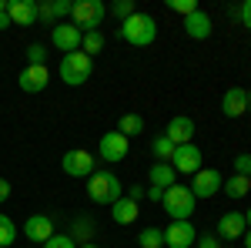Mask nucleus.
I'll list each match as a JSON object with an SVG mask.
<instances>
[{
	"label": "nucleus",
	"mask_w": 251,
	"mask_h": 248,
	"mask_svg": "<svg viewBox=\"0 0 251 248\" xmlns=\"http://www.w3.org/2000/svg\"><path fill=\"white\" fill-rule=\"evenodd\" d=\"M117 131L131 141V134H141V131H144V117H141V114H124L121 121H117Z\"/></svg>",
	"instance_id": "5701e85b"
},
{
	"label": "nucleus",
	"mask_w": 251,
	"mask_h": 248,
	"mask_svg": "<svg viewBox=\"0 0 251 248\" xmlns=\"http://www.w3.org/2000/svg\"><path fill=\"white\" fill-rule=\"evenodd\" d=\"M60 168L71 178H91L97 171V158L91 151H84V148H74V151H67L60 158Z\"/></svg>",
	"instance_id": "423d86ee"
},
{
	"label": "nucleus",
	"mask_w": 251,
	"mask_h": 248,
	"mask_svg": "<svg viewBox=\"0 0 251 248\" xmlns=\"http://www.w3.org/2000/svg\"><path fill=\"white\" fill-rule=\"evenodd\" d=\"M50 30H54V47H57L60 54H74V51H80V37H84V34H80L74 24H54Z\"/></svg>",
	"instance_id": "4468645a"
},
{
	"label": "nucleus",
	"mask_w": 251,
	"mask_h": 248,
	"mask_svg": "<svg viewBox=\"0 0 251 248\" xmlns=\"http://www.w3.org/2000/svg\"><path fill=\"white\" fill-rule=\"evenodd\" d=\"M168 7H171L174 14H184V17H191L194 10H201L198 0H168Z\"/></svg>",
	"instance_id": "c85d7f7f"
},
{
	"label": "nucleus",
	"mask_w": 251,
	"mask_h": 248,
	"mask_svg": "<svg viewBox=\"0 0 251 248\" xmlns=\"http://www.w3.org/2000/svg\"><path fill=\"white\" fill-rule=\"evenodd\" d=\"M47 81H50V71H47V64H27L24 71H20L17 84L24 94H40L44 87H47Z\"/></svg>",
	"instance_id": "9d476101"
},
{
	"label": "nucleus",
	"mask_w": 251,
	"mask_h": 248,
	"mask_svg": "<svg viewBox=\"0 0 251 248\" xmlns=\"http://www.w3.org/2000/svg\"><path fill=\"white\" fill-rule=\"evenodd\" d=\"M137 215H141V211H137V201H131L127 194H124V198H117L114 205H111V218H114L117 225H134Z\"/></svg>",
	"instance_id": "412c9836"
},
{
	"label": "nucleus",
	"mask_w": 251,
	"mask_h": 248,
	"mask_svg": "<svg viewBox=\"0 0 251 248\" xmlns=\"http://www.w3.org/2000/svg\"><path fill=\"white\" fill-rule=\"evenodd\" d=\"M238 14H241V24L251 30V0H245V3H241V10H238Z\"/></svg>",
	"instance_id": "f704fd0d"
},
{
	"label": "nucleus",
	"mask_w": 251,
	"mask_h": 248,
	"mask_svg": "<svg viewBox=\"0 0 251 248\" xmlns=\"http://www.w3.org/2000/svg\"><path fill=\"white\" fill-rule=\"evenodd\" d=\"M0 14H7V0H0Z\"/></svg>",
	"instance_id": "79ce46f5"
},
{
	"label": "nucleus",
	"mask_w": 251,
	"mask_h": 248,
	"mask_svg": "<svg viewBox=\"0 0 251 248\" xmlns=\"http://www.w3.org/2000/svg\"><path fill=\"white\" fill-rule=\"evenodd\" d=\"M241 242H245V248H251V228L245 231V235H241Z\"/></svg>",
	"instance_id": "ea45409f"
},
{
	"label": "nucleus",
	"mask_w": 251,
	"mask_h": 248,
	"mask_svg": "<svg viewBox=\"0 0 251 248\" xmlns=\"http://www.w3.org/2000/svg\"><path fill=\"white\" fill-rule=\"evenodd\" d=\"M218 238H228V242H241V235L248 231L245 225V211H225L221 218H218Z\"/></svg>",
	"instance_id": "f8f14e48"
},
{
	"label": "nucleus",
	"mask_w": 251,
	"mask_h": 248,
	"mask_svg": "<svg viewBox=\"0 0 251 248\" xmlns=\"http://www.w3.org/2000/svg\"><path fill=\"white\" fill-rule=\"evenodd\" d=\"M191 194L194 198H214L218 191L225 188V178H221V171L218 168H201L198 174H191Z\"/></svg>",
	"instance_id": "6e6552de"
},
{
	"label": "nucleus",
	"mask_w": 251,
	"mask_h": 248,
	"mask_svg": "<svg viewBox=\"0 0 251 248\" xmlns=\"http://www.w3.org/2000/svg\"><path fill=\"white\" fill-rule=\"evenodd\" d=\"M144 194H148L151 201H157V205H161V198H164V191H161V188H148V191H144Z\"/></svg>",
	"instance_id": "4c0bfd02"
},
{
	"label": "nucleus",
	"mask_w": 251,
	"mask_h": 248,
	"mask_svg": "<svg viewBox=\"0 0 251 248\" xmlns=\"http://www.w3.org/2000/svg\"><path fill=\"white\" fill-rule=\"evenodd\" d=\"M201 161H204V158H201V148L191 141V144H177V148H174V158L168 161V165H171L177 174H198L201 168H204Z\"/></svg>",
	"instance_id": "0eeeda50"
},
{
	"label": "nucleus",
	"mask_w": 251,
	"mask_h": 248,
	"mask_svg": "<svg viewBox=\"0 0 251 248\" xmlns=\"http://www.w3.org/2000/svg\"><path fill=\"white\" fill-rule=\"evenodd\" d=\"M87 198L94 201V205H114L117 198H124V185H121V178L114 171H94L87 178Z\"/></svg>",
	"instance_id": "f03ea898"
},
{
	"label": "nucleus",
	"mask_w": 251,
	"mask_h": 248,
	"mask_svg": "<svg viewBox=\"0 0 251 248\" xmlns=\"http://www.w3.org/2000/svg\"><path fill=\"white\" fill-rule=\"evenodd\" d=\"M57 231H54V221H50V215H30L27 221H24V238L27 242H47V238H54Z\"/></svg>",
	"instance_id": "ddd939ff"
},
{
	"label": "nucleus",
	"mask_w": 251,
	"mask_h": 248,
	"mask_svg": "<svg viewBox=\"0 0 251 248\" xmlns=\"http://www.w3.org/2000/svg\"><path fill=\"white\" fill-rule=\"evenodd\" d=\"M7 198H10V181H3V178H0V205H3Z\"/></svg>",
	"instance_id": "e433bc0d"
},
{
	"label": "nucleus",
	"mask_w": 251,
	"mask_h": 248,
	"mask_svg": "<svg viewBox=\"0 0 251 248\" xmlns=\"http://www.w3.org/2000/svg\"><path fill=\"white\" fill-rule=\"evenodd\" d=\"M47 60V47L44 44H30L27 47V64H44Z\"/></svg>",
	"instance_id": "2f4dec72"
},
{
	"label": "nucleus",
	"mask_w": 251,
	"mask_h": 248,
	"mask_svg": "<svg viewBox=\"0 0 251 248\" xmlns=\"http://www.w3.org/2000/svg\"><path fill=\"white\" fill-rule=\"evenodd\" d=\"M245 225H248V228H251V208L245 211Z\"/></svg>",
	"instance_id": "a19ab883"
},
{
	"label": "nucleus",
	"mask_w": 251,
	"mask_h": 248,
	"mask_svg": "<svg viewBox=\"0 0 251 248\" xmlns=\"http://www.w3.org/2000/svg\"><path fill=\"white\" fill-rule=\"evenodd\" d=\"M248 111V91L245 87H228L221 97V114L225 117H241Z\"/></svg>",
	"instance_id": "dca6fc26"
},
{
	"label": "nucleus",
	"mask_w": 251,
	"mask_h": 248,
	"mask_svg": "<svg viewBox=\"0 0 251 248\" xmlns=\"http://www.w3.org/2000/svg\"><path fill=\"white\" fill-rule=\"evenodd\" d=\"M137 245H141V248H161V245H164V231L154 228V225L144 228L141 235H137Z\"/></svg>",
	"instance_id": "bb28decb"
},
{
	"label": "nucleus",
	"mask_w": 251,
	"mask_h": 248,
	"mask_svg": "<svg viewBox=\"0 0 251 248\" xmlns=\"http://www.w3.org/2000/svg\"><path fill=\"white\" fill-rule=\"evenodd\" d=\"M198 242V231H194L191 221H171L164 228V245L168 248H194Z\"/></svg>",
	"instance_id": "9b49d317"
},
{
	"label": "nucleus",
	"mask_w": 251,
	"mask_h": 248,
	"mask_svg": "<svg viewBox=\"0 0 251 248\" xmlns=\"http://www.w3.org/2000/svg\"><path fill=\"white\" fill-rule=\"evenodd\" d=\"M168 138H171L174 144H191V138H194V121L188 114H177L168 121Z\"/></svg>",
	"instance_id": "a211bd4d"
},
{
	"label": "nucleus",
	"mask_w": 251,
	"mask_h": 248,
	"mask_svg": "<svg viewBox=\"0 0 251 248\" xmlns=\"http://www.w3.org/2000/svg\"><path fill=\"white\" fill-rule=\"evenodd\" d=\"M71 17H74V27H77L80 34L97 30L104 24V17H107V3L104 0H77L74 10H71Z\"/></svg>",
	"instance_id": "39448f33"
},
{
	"label": "nucleus",
	"mask_w": 251,
	"mask_h": 248,
	"mask_svg": "<svg viewBox=\"0 0 251 248\" xmlns=\"http://www.w3.org/2000/svg\"><path fill=\"white\" fill-rule=\"evenodd\" d=\"M127 198H131V201H141V198H144V188H141V185L127 188Z\"/></svg>",
	"instance_id": "c9c22d12"
},
{
	"label": "nucleus",
	"mask_w": 251,
	"mask_h": 248,
	"mask_svg": "<svg viewBox=\"0 0 251 248\" xmlns=\"http://www.w3.org/2000/svg\"><path fill=\"white\" fill-rule=\"evenodd\" d=\"M184 34L191 40H208L214 34V24H211V17L204 14V10H194L191 17H184Z\"/></svg>",
	"instance_id": "f3484780"
},
{
	"label": "nucleus",
	"mask_w": 251,
	"mask_h": 248,
	"mask_svg": "<svg viewBox=\"0 0 251 248\" xmlns=\"http://www.w3.org/2000/svg\"><path fill=\"white\" fill-rule=\"evenodd\" d=\"M80 51L91 57V54H100L104 51V34L100 30H87L84 37H80Z\"/></svg>",
	"instance_id": "393cba45"
},
{
	"label": "nucleus",
	"mask_w": 251,
	"mask_h": 248,
	"mask_svg": "<svg viewBox=\"0 0 251 248\" xmlns=\"http://www.w3.org/2000/svg\"><path fill=\"white\" fill-rule=\"evenodd\" d=\"M194 205H198V198L191 194L188 185H171L161 198V208H164V215H171V221H191Z\"/></svg>",
	"instance_id": "20e7f679"
},
{
	"label": "nucleus",
	"mask_w": 251,
	"mask_h": 248,
	"mask_svg": "<svg viewBox=\"0 0 251 248\" xmlns=\"http://www.w3.org/2000/svg\"><path fill=\"white\" fill-rule=\"evenodd\" d=\"M148 181H151V188L168 191L171 185H177V171H174L168 161H154V165H151V171H148Z\"/></svg>",
	"instance_id": "aec40b11"
},
{
	"label": "nucleus",
	"mask_w": 251,
	"mask_h": 248,
	"mask_svg": "<svg viewBox=\"0 0 251 248\" xmlns=\"http://www.w3.org/2000/svg\"><path fill=\"white\" fill-rule=\"evenodd\" d=\"M17 242V225H14V218L10 215H0V248L14 245Z\"/></svg>",
	"instance_id": "a878e982"
},
{
	"label": "nucleus",
	"mask_w": 251,
	"mask_h": 248,
	"mask_svg": "<svg viewBox=\"0 0 251 248\" xmlns=\"http://www.w3.org/2000/svg\"><path fill=\"white\" fill-rule=\"evenodd\" d=\"M7 27H10V17H7V14H0V30H7Z\"/></svg>",
	"instance_id": "58836bf2"
},
{
	"label": "nucleus",
	"mask_w": 251,
	"mask_h": 248,
	"mask_svg": "<svg viewBox=\"0 0 251 248\" xmlns=\"http://www.w3.org/2000/svg\"><path fill=\"white\" fill-rule=\"evenodd\" d=\"M111 14L121 17V24H124L127 17H134V14H137V7H134V0H117L114 7H111Z\"/></svg>",
	"instance_id": "cd10ccee"
},
{
	"label": "nucleus",
	"mask_w": 251,
	"mask_h": 248,
	"mask_svg": "<svg viewBox=\"0 0 251 248\" xmlns=\"http://www.w3.org/2000/svg\"><path fill=\"white\" fill-rule=\"evenodd\" d=\"M174 148H177V144H174L168 134H161V138H154V141H151V151H154L157 161H171V158H174Z\"/></svg>",
	"instance_id": "b1692460"
},
{
	"label": "nucleus",
	"mask_w": 251,
	"mask_h": 248,
	"mask_svg": "<svg viewBox=\"0 0 251 248\" xmlns=\"http://www.w3.org/2000/svg\"><path fill=\"white\" fill-rule=\"evenodd\" d=\"M77 248H97V245H94V242H84V245H77Z\"/></svg>",
	"instance_id": "37998d69"
},
{
	"label": "nucleus",
	"mask_w": 251,
	"mask_h": 248,
	"mask_svg": "<svg viewBox=\"0 0 251 248\" xmlns=\"http://www.w3.org/2000/svg\"><path fill=\"white\" fill-rule=\"evenodd\" d=\"M91 235H94V225H91V221H87V218H80V221H74V235H71V238H74V242H91Z\"/></svg>",
	"instance_id": "c756f323"
},
{
	"label": "nucleus",
	"mask_w": 251,
	"mask_h": 248,
	"mask_svg": "<svg viewBox=\"0 0 251 248\" xmlns=\"http://www.w3.org/2000/svg\"><path fill=\"white\" fill-rule=\"evenodd\" d=\"M127 151H131V141L121 131H107L100 138V144H97V158L100 161H124Z\"/></svg>",
	"instance_id": "1a4fd4ad"
},
{
	"label": "nucleus",
	"mask_w": 251,
	"mask_h": 248,
	"mask_svg": "<svg viewBox=\"0 0 251 248\" xmlns=\"http://www.w3.org/2000/svg\"><path fill=\"white\" fill-rule=\"evenodd\" d=\"M117 37L127 40V44H134V47H148V44L157 40V20L151 17V14H141V10H137L134 17H127L124 24H121Z\"/></svg>",
	"instance_id": "f257e3e1"
},
{
	"label": "nucleus",
	"mask_w": 251,
	"mask_h": 248,
	"mask_svg": "<svg viewBox=\"0 0 251 248\" xmlns=\"http://www.w3.org/2000/svg\"><path fill=\"white\" fill-rule=\"evenodd\" d=\"M57 74H60V81H64L67 87H80V84H87L91 74H94V57H87L84 51L64 54V57H60Z\"/></svg>",
	"instance_id": "7ed1b4c3"
},
{
	"label": "nucleus",
	"mask_w": 251,
	"mask_h": 248,
	"mask_svg": "<svg viewBox=\"0 0 251 248\" xmlns=\"http://www.w3.org/2000/svg\"><path fill=\"white\" fill-rule=\"evenodd\" d=\"M248 111H251V91H248Z\"/></svg>",
	"instance_id": "c03bdc74"
},
{
	"label": "nucleus",
	"mask_w": 251,
	"mask_h": 248,
	"mask_svg": "<svg viewBox=\"0 0 251 248\" xmlns=\"http://www.w3.org/2000/svg\"><path fill=\"white\" fill-rule=\"evenodd\" d=\"M234 174H245V178H251V154H238L234 158Z\"/></svg>",
	"instance_id": "473e14b6"
},
{
	"label": "nucleus",
	"mask_w": 251,
	"mask_h": 248,
	"mask_svg": "<svg viewBox=\"0 0 251 248\" xmlns=\"http://www.w3.org/2000/svg\"><path fill=\"white\" fill-rule=\"evenodd\" d=\"M71 10H74V0H50V3H37V20H47V24L54 27L60 17H71Z\"/></svg>",
	"instance_id": "6ab92c4d"
},
{
	"label": "nucleus",
	"mask_w": 251,
	"mask_h": 248,
	"mask_svg": "<svg viewBox=\"0 0 251 248\" xmlns=\"http://www.w3.org/2000/svg\"><path fill=\"white\" fill-rule=\"evenodd\" d=\"M7 17L17 27H30V24H37V3L34 0H7Z\"/></svg>",
	"instance_id": "2eb2a0df"
},
{
	"label": "nucleus",
	"mask_w": 251,
	"mask_h": 248,
	"mask_svg": "<svg viewBox=\"0 0 251 248\" xmlns=\"http://www.w3.org/2000/svg\"><path fill=\"white\" fill-rule=\"evenodd\" d=\"M225 194L228 198H245V194H251V178H245V174H234V178H228L225 181Z\"/></svg>",
	"instance_id": "4be33fe9"
},
{
	"label": "nucleus",
	"mask_w": 251,
	"mask_h": 248,
	"mask_svg": "<svg viewBox=\"0 0 251 248\" xmlns=\"http://www.w3.org/2000/svg\"><path fill=\"white\" fill-rule=\"evenodd\" d=\"M194 248H221V242H218L214 235H198V242H194Z\"/></svg>",
	"instance_id": "72a5a7b5"
},
{
	"label": "nucleus",
	"mask_w": 251,
	"mask_h": 248,
	"mask_svg": "<svg viewBox=\"0 0 251 248\" xmlns=\"http://www.w3.org/2000/svg\"><path fill=\"white\" fill-rule=\"evenodd\" d=\"M40 248H77V242L71 235H54V238H47Z\"/></svg>",
	"instance_id": "7c9ffc66"
}]
</instances>
